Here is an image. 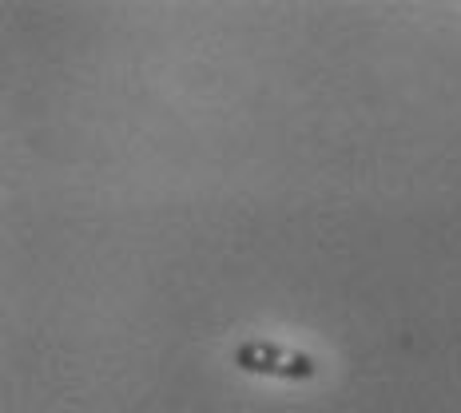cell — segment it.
Here are the masks:
<instances>
[{
    "label": "cell",
    "mask_w": 461,
    "mask_h": 413,
    "mask_svg": "<svg viewBox=\"0 0 461 413\" xmlns=\"http://www.w3.org/2000/svg\"><path fill=\"white\" fill-rule=\"evenodd\" d=\"M235 366L243 373H258V378H283V382H306L314 378V358L303 350L278 342H263V338H247L235 346Z\"/></svg>",
    "instance_id": "6da1fadb"
}]
</instances>
